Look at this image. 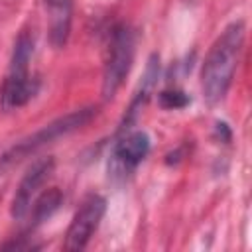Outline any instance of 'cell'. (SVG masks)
I'll list each match as a JSON object with an SVG mask.
<instances>
[{
  "label": "cell",
  "instance_id": "cell-7",
  "mask_svg": "<svg viewBox=\"0 0 252 252\" xmlns=\"http://www.w3.org/2000/svg\"><path fill=\"white\" fill-rule=\"evenodd\" d=\"M53 167H55L53 158H41V159H37L26 171V175L22 177V181H20V185L16 189V195L12 199V205H10L12 219L22 220L24 217H28L32 203L35 201V197H37L39 189L43 187V183L51 177Z\"/></svg>",
  "mask_w": 252,
  "mask_h": 252
},
{
  "label": "cell",
  "instance_id": "cell-11",
  "mask_svg": "<svg viewBox=\"0 0 252 252\" xmlns=\"http://www.w3.org/2000/svg\"><path fill=\"white\" fill-rule=\"evenodd\" d=\"M159 104L163 108H183L189 104V96L183 93V91H163L159 93Z\"/></svg>",
  "mask_w": 252,
  "mask_h": 252
},
{
  "label": "cell",
  "instance_id": "cell-10",
  "mask_svg": "<svg viewBox=\"0 0 252 252\" xmlns=\"http://www.w3.org/2000/svg\"><path fill=\"white\" fill-rule=\"evenodd\" d=\"M61 203H63V193L57 187H51L49 191L35 197V201L32 203L30 213H28V215H32V226H37V224L45 222L59 209Z\"/></svg>",
  "mask_w": 252,
  "mask_h": 252
},
{
  "label": "cell",
  "instance_id": "cell-6",
  "mask_svg": "<svg viewBox=\"0 0 252 252\" xmlns=\"http://www.w3.org/2000/svg\"><path fill=\"white\" fill-rule=\"evenodd\" d=\"M148 152H150V136L144 130L124 132L122 138L116 140L112 146L108 173L112 177L126 179L146 159Z\"/></svg>",
  "mask_w": 252,
  "mask_h": 252
},
{
  "label": "cell",
  "instance_id": "cell-1",
  "mask_svg": "<svg viewBox=\"0 0 252 252\" xmlns=\"http://www.w3.org/2000/svg\"><path fill=\"white\" fill-rule=\"evenodd\" d=\"M244 45V24L232 22L211 45L203 69H201V91L209 104L220 102L234 79L238 59Z\"/></svg>",
  "mask_w": 252,
  "mask_h": 252
},
{
  "label": "cell",
  "instance_id": "cell-9",
  "mask_svg": "<svg viewBox=\"0 0 252 252\" xmlns=\"http://www.w3.org/2000/svg\"><path fill=\"white\" fill-rule=\"evenodd\" d=\"M158 77H159V57L154 53V55L150 57V61H148V67H146V73H144V77H142L140 89L136 91L134 100H132V104H130V108H128V116H126V120H124V124H122V130L134 120V116L138 114V110L142 108V104L148 100V96L152 94V91H154V87H156V83H158Z\"/></svg>",
  "mask_w": 252,
  "mask_h": 252
},
{
  "label": "cell",
  "instance_id": "cell-2",
  "mask_svg": "<svg viewBox=\"0 0 252 252\" xmlns=\"http://www.w3.org/2000/svg\"><path fill=\"white\" fill-rule=\"evenodd\" d=\"M94 114H96V108H94V106L77 108V110H73V112H69V114H65V116H59L57 120L45 124L43 128H39V130L33 132L32 136L24 138L22 142H18L16 146H12V148L0 158V175H2L8 167H12L14 163L22 161L24 158L33 156L37 150L45 148L47 144H51V142H55V140H59V138H63V136H67V134H71V132L83 128Z\"/></svg>",
  "mask_w": 252,
  "mask_h": 252
},
{
  "label": "cell",
  "instance_id": "cell-3",
  "mask_svg": "<svg viewBox=\"0 0 252 252\" xmlns=\"http://www.w3.org/2000/svg\"><path fill=\"white\" fill-rule=\"evenodd\" d=\"M32 55H33V37L28 32H22L14 43L10 67L0 93L2 106L6 110L28 104L32 96L37 93V79H33L30 73Z\"/></svg>",
  "mask_w": 252,
  "mask_h": 252
},
{
  "label": "cell",
  "instance_id": "cell-8",
  "mask_svg": "<svg viewBox=\"0 0 252 252\" xmlns=\"http://www.w3.org/2000/svg\"><path fill=\"white\" fill-rule=\"evenodd\" d=\"M49 20V39L55 47H63L71 32L73 0H43Z\"/></svg>",
  "mask_w": 252,
  "mask_h": 252
},
{
  "label": "cell",
  "instance_id": "cell-5",
  "mask_svg": "<svg viewBox=\"0 0 252 252\" xmlns=\"http://www.w3.org/2000/svg\"><path fill=\"white\" fill-rule=\"evenodd\" d=\"M104 211H106L104 197H100L96 193H91L89 197H85V201L77 209V213H75V217H73V220L65 232L63 248L71 250V252L87 248L93 232L98 228L100 219L104 217Z\"/></svg>",
  "mask_w": 252,
  "mask_h": 252
},
{
  "label": "cell",
  "instance_id": "cell-4",
  "mask_svg": "<svg viewBox=\"0 0 252 252\" xmlns=\"http://www.w3.org/2000/svg\"><path fill=\"white\" fill-rule=\"evenodd\" d=\"M136 49V35L128 24H118L110 32L104 71H102V96L112 98L122 87L124 79L130 73Z\"/></svg>",
  "mask_w": 252,
  "mask_h": 252
}]
</instances>
